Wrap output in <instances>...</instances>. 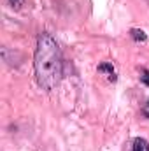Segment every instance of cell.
Returning a JSON list of instances; mask_svg holds the SVG:
<instances>
[{
  "label": "cell",
  "mask_w": 149,
  "mask_h": 151,
  "mask_svg": "<svg viewBox=\"0 0 149 151\" xmlns=\"http://www.w3.org/2000/svg\"><path fill=\"white\" fill-rule=\"evenodd\" d=\"M132 151H149V144L146 139L142 137H137L133 141V146H132Z\"/></svg>",
  "instance_id": "3"
},
{
  "label": "cell",
  "mask_w": 149,
  "mask_h": 151,
  "mask_svg": "<svg viewBox=\"0 0 149 151\" xmlns=\"http://www.w3.org/2000/svg\"><path fill=\"white\" fill-rule=\"evenodd\" d=\"M132 37H133V40H137V42H146L148 40V35H146V32L144 30H139V28H133L132 32Z\"/></svg>",
  "instance_id": "4"
},
{
  "label": "cell",
  "mask_w": 149,
  "mask_h": 151,
  "mask_svg": "<svg viewBox=\"0 0 149 151\" xmlns=\"http://www.w3.org/2000/svg\"><path fill=\"white\" fill-rule=\"evenodd\" d=\"M140 79H142V83H144V84H148V86H149V70H148V69H144V70H142Z\"/></svg>",
  "instance_id": "5"
},
{
  "label": "cell",
  "mask_w": 149,
  "mask_h": 151,
  "mask_svg": "<svg viewBox=\"0 0 149 151\" xmlns=\"http://www.w3.org/2000/svg\"><path fill=\"white\" fill-rule=\"evenodd\" d=\"M7 2H9L12 7H21V5H23V0H7Z\"/></svg>",
  "instance_id": "6"
},
{
  "label": "cell",
  "mask_w": 149,
  "mask_h": 151,
  "mask_svg": "<svg viewBox=\"0 0 149 151\" xmlns=\"http://www.w3.org/2000/svg\"><path fill=\"white\" fill-rule=\"evenodd\" d=\"M98 72H100V74H105L111 81H116V70H114L112 63H109V62L100 63V65H98Z\"/></svg>",
  "instance_id": "2"
},
{
  "label": "cell",
  "mask_w": 149,
  "mask_h": 151,
  "mask_svg": "<svg viewBox=\"0 0 149 151\" xmlns=\"http://www.w3.org/2000/svg\"><path fill=\"white\" fill-rule=\"evenodd\" d=\"M34 67H35L37 83L42 90L51 91L60 84L63 76V58L58 42L51 34L44 32L39 35Z\"/></svg>",
  "instance_id": "1"
},
{
  "label": "cell",
  "mask_w": 149,
  "mask_h": 151,
  "mask_svg": "<svg viewBox=\"0 0 149 151\" xmlns=\"http://www.w3.org/2000/svg\"><path fill=\"white\" fill-rule=\"evenodd\" d=\"M142 114H144L146 118H149V100L144 104V107H142Z\"/></svg>",
  "instance_id": "7"
}]
</instances>
